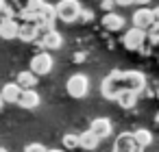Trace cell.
Segmentation results:
<instances>
[{
  "mask_svg": "<svg viewBox=\"0 0 159 152\" xmlns=\"http://www.w3.org/2000/svg\"><path fill=\"white\" fill-rule=\"evenodd\" d=\"M146 89V76L142 72H135V70H129V72H120V70H113L105 76L102 85H100V93L102 98L107 100H116V96L120 91H144Z\"/></svg>",
  "mask_w": 159,
  "mask_h": 152,
  "instance_id": "6da1fadb",
  "label": "cell"
},
{
  "mask_svg": "<svg viewBox=\"0 0 159 152\" xmlns=\"http://www.w3.org/2000/svg\"><path fill=\"white\" fill-rule=\"evenodd\" d=\"M55 20H57V15H55V7L48 5V2H42L39 9L35 11V20H33V22H35V26H37L39 33H46V31L52 28Z\"/></svg>",
  "mask_w": 159,
  "mask_h": 152,
  "instance_id": "7a4b0ae2",
  "label": "cell"
},
{
  "mask_svg": "<svg viewBox=\"0 0 159 152\" xmlns=\"http://www.w3.org/2000/svg\"><path fill=\"white\" fill-rule=\"evenodd\" d=\"M81 11V2L79 0H59L57 7H55V15L61 22H76V15Z\"/></svg>",
  "mask_w": 159,
  "mask_h": 152,
  "instance_id": "3957f363",
  "label": "cell"
},
{
  "mask_svg": "<svg viewBox=\"0 0 159 152\" xmlns=\"http://www.w3.org/2000/svg\"><path fill=\"white\" fill-rule=\"evenodd\" d=\"M66 91H68L72 98H76V100L85 98L87 91H89V80H87V76H85V74H72V76L68 78V83H66Z\"/></svg>",
  "mask_w": 159,
  "mask_h": 152,
  "instance_id": "277c9868",
  "label": "cell"
},
{
  "mask_svg": "<svg viewBox=\"0 0 159 152\" xmlns=\"http://www.w3.org/2000/svg\"><path fill=\"white\" fill-rule=\"evenodd\" d=\"M52 70V57L48 52H37L33 59H31V72L39 78V76H46L48 72Z\"/></svg>",
  "mask_w": 159,
  "mask_h": 152,
  "instance_id": "5b68a950",
  "label": "cell"
},
{
  "mask_svg": "<svg viewBox=\"0 0 159 152\" xmlns=\"http://www.w3.org/2000/svg\"><path fill=\"white\" fill-rule=\"evenodd\" d=\"M146 44V31H142V28H129L126 31V35L122 37V46L126 48V50H139L142 46Z\"/></svg>",
  "mask_w": 159,
  "mask_h": 152,
  "instance_id": "8992f818",
  "label": "cell"
},
{
  "mask_svg": "<svg viewBox=\"0 0 159 152\" xmlns=\"http://www.w3.org/2000/svg\"><path fill=\"white\" fill-rule=\"evenodd\" d=\"M63 46V37L55 31V28H50V31H46V33H42V39H39V48H44V50H59Z\"/></svg>",
  "mask_w": 159,
  "mask_h": 152,
  "instance_id": "52a82bcc",
  "label": "cell"
},
{
  "mask_svg": "<svg viewBox=\"0 0 159 152\" xmlns=\"http://www.w3.org/2000/svg\"><path fill=\"white\" fill-rule=\"evenodd\" d=\"M152 22H155V20H152V9H148V7H139V9L133 13V26H135V28L146 31Z\"/></svg>",
  "mask_w": 159,
  "mask_h": 152,
  "instance_id": "ba28073f",
  "label": "cell"
},
{
  "mask_svg": "<svg viewBox=\"0 0 159 152\" xmlns=\"http://www.w3.org/2000/svg\"><path fill=\"white\" fill-rule=\"evenodd\" d=\"M113 152H142V150L135 145L131 132H122V135H118V139L113 143Z\"/></svg>",
  "mask_w": 159,
  "mask_h": 152,
  "instance_id": "9c48e42d",
  "label": "cell"
},
{
  "mask_svg": "<svg viewBox=\"0 0 159 152\" xmlns=\"http://www.w3.org/2000/svg\"><path fill=\"white\" fill-rule=\"evenodd\" d=\"M89 130H92L98 139H105V137H109V135H111L113 126H111V122H109L107 117H96V119H92Z\"/></svg>",
  "mask_w": 159,
  "mask_h": 152,
  "instance_id": "30bf717a",
  "label": "cell"
},
{
  "mask_svg": "<svg viewBox=\"0 0 159 152\" xmlns=\"http://www.w3.org/2000/svg\"><path fill=\"white\" fill-rule=\"evenodd\" d=\"M18 26H20V22L16 18H2L0 20V37L2 39H16L18 37Z\"/></svg>",
  "mask_w": 159,
  "mask_h": 152,
  "instance_id": "8fae6325",
  "label": "cell"
},
{
  "mask_svg": "<svg viewBox=\"0 0 159 152\" xmlns=\"http://www.w3.org/2000/svg\"><path fill=\"white\" fill-rule=\"evenodd\" d=\"M37 35H39V31H37L35 22H20V26H18V37H16V39H22V41L31 44V41L37 39Z\"/></svg>",
  "mask_w": 159,
  "mask_h": 152,
  "instance_id": "7c38bea8",
  "label": "cell"
},
{
  "mask_svg": "<svg viewBox=\"0 0 159 152\" xmlns=\"http://www.w3.org/2000/svg\"><path fill=\"white\" fill-rule=\"evenodd\" d=\"M16 104H20L22 109H35V106H39V93L35 89H22Z\"/></svg>",
  "mask_w": 159,
  "mask_h": 152,
  "instance_id": "4fadbf2b",
  "label": "cell"
},
{
  "mask_svg": "<svg viewBox=\"0 0 159 152\" xmlns=\"http://www.w3.org/2000/svg\"><path fill=\"white\" fill-rule=\"evenodd\" d=\"M102 28H107V31H111V33H118V31L124 28V18H122L120 13L107 11L105 18H102Z\"/></svg>",
  "mask_w": 159,
  "mask_h": 152,
  "instance_id": "5bb4252c",
  "label": "cell"
},
{
  "mask_svg": "<svg viewBox=\"0 0 159 152\" xmlns=\"http://www.w3.org/2000/svg\"><path fill=\"white\" fill-rule=\"evenodd\" d=\"M20 87L16 85V83H7L2 89H0V98H2L5 102H9V104H16L18 102V98H20Z\"/></svg>",
  "mask_w": 159,
  "mask_h": 152,
  "instance_id": "9a60e30c",
  "label": "cell"
},
{
  "mask_svg": "<svg viewBox=\"0 0 159 152\" xmlns=\"http://www.w3.org/2000/svg\"><path fill=\"white\" fill-rule=\"evenodd\" d=\"M98 137L92 132V130H83V132H79V148H83V150H96L98 148Z\"/></svg>",
  "mask_w": 159,
  "mask_h": 152,
  "instance_id": "2e32d148",
  "label": "cell"
},
{
  "mask_svg": "<svg viewBox=\"0 0 159 152\" xmlns=\"http://www.w3.org/2000/svg\"><path fill=\"white\" fill-rule=\"evenodd\" d=\"M39 80H37V76L31 72V70H26V72H20L18 74V87L20 89H35V85H37Z\"/></svg>",
  "mask_w": 159,
  "mask_h": 152,
  "instance_id": "e0dca14e",
  "label": "cell"
},
{
  "mask_svg": "<svg viewBox=\"0 0 159 152\" xmlns=\"http://www.w3.org/2000/svg\"><path fill=\"white\" fill-rule=\"evenodd\" d=\"M133 135V141H135V145L139 148V150H146L150 143H152V135H150V130H146V128H139V130H135V132H131Z\"/></svg>",
  "mask_w": 159,
  "mask_h": 152,
  "instance_id": "ac0fdd59",
  "label": "cell"
},
{
  "mask_svg": "<svg viewBox=\"0 0 159 152\" xmlns=\"http://www.w3.org/2000/svg\"><path fill=\"white\" fill-rule=\"evenodd\" d=\"M116 102L122 106V109H133L135 102H137V93L135 91H120L116 96Z\"/></svg>",
  "mask_w": 159,
  "mask_h": 152,
  "instance_id": "d6986e66",
  "label": "cell"
},
{
  "mask_svg": "<svg viewBox=\"0 0 159 152\" xmlns=\"http://www.w3.org/2000/svg\"><path fill=\"white\" fill-rule=\"evenodd\" d=\"M61 143H63L66 150H76L79 148V132H66Z\"/></svg>",
  "mask_w": 159,
  "mask_h": 152,
  "instance_id": "ffe728a7",
  "label": "cell"
},
{
  "mask_svg": "<svg viewBox=\"0 0 159 152\" xmlns=\"http://www.w3.org/2000/svg\"><path fill=\"white\" fill-rule=\"evenodd\" d=\"M146 39L152 41V44H159V22H152L146 28Z\"/></svg>",
  "mask_w": 159,
  "mask_h": 152,
  "instance_id": "44dd1931",
  "label": "cell"
},
{
  "mask_svg": "<svg viewBox=\"0 0 159 152\" xmlns=\"http://www.w3.org/2000/svg\"><path fill=\"white\" fill-rule=\"evenodd\" d=\"M94 20V11H89V9H83L81 7V11H79V15H76V22H81V24H87V22H92Z\"/></svg>",
  "mask_w": 159,
  "mask_h": 152,
  "instance_id": "7402d4cb",
  "label": "cell"
},
{
  "mask_svg": "<svg viewBox=\"0 0 159 152\" xmlns=\"http://www.w3.org/2000/svg\"><path fill=\"white\" fill-rule=\"evenodd\" d=\"M24 152H46V148H44L42 143H29V145L24 148Z\"/></svg>",
  "mask_w": 159,
  "mask_h": 152,
  "instance_id": "603a6c76",
  "label": "cell"
},
{
  "mask_svg": "<svg viewBox=\"0 0 159 152\" xmlns=\"http://www.w3.org/2000/svg\"><path fill=\"white\" fill-rule=\"evenodd\" d=\"M100 7H102L105 11H111V9L116 7V2H113V0H102V2H100Z\"/></svg>",
  "mask_w": 159,
  "mask_h": 152,
  "instance_id": "cb8c5ba5",
  "label": "cell"
},
{
  "mask_svg": "<svg viewBox=\"0 0 159 152\" xmlns=\"http://www.w3.org/2000/svg\"><path fill=\"white\" fill-rule=\"evenodd\" d=\"M146 2H148V0H129V5H142V7H144Z\"/></svg>",
  "mask_w": 159,
  "mask_h": 152,
  "instance_id": "d4e9b609",
  "label": "cell"
},
{
  "mask_svg": "<svg viewBox=\"0 0 159 152\" xmlns=\"http://www.w3.org/2000/svg\"><path fill=\"white\" fill-rule=\"evenodd\" d=\"M152 20H155V22H159V7H155V9H152Z\"/></svg>",
  "mask_w": 159,
  "mask_h": 152,
  "instance_id": "484cf974",
  "label": "cell"
},
{
  "mask_svg": "<svg viewBox=\"0 0 159 152\" xmlns=\"http://www.w3.org/2000/svg\"><path fill=\"white\" fill-rule=\"evenodd\" d=\"M155 124H157V126H159V111H157V113H155Z\"/></svg>",
  "mask_w": 159,
  "mask_h": 152,
  "instance_id": "4316f807",
  "label": "cell"
},
{
  "mask_svg": "<svg viewBox=\"0 0 159 152\" xmlns=\"http://www.w3.org/2000/svg\"><path fill=\"white\" fill-rule=\"evenodd\" d=\"M2 106H5V100H2V98H0V111H2Z\"/></svg>",
  "mask_w": 159,
  "mask_h": 152,
  "instance_id": "83f0119b",
  "label": "cell"
},
{
  "mask_svg": "<svg viewBox=\"0 0 159 152\" xmlns=\"http://www.w3.org/2000/svg\"><path fill=\"white\" fill-rule=\"evenodd\" d=\"M2 7H5V0H0V11H2Z\"/></svg>",
  "mask_w": 159,
  "mask_h": 152,
  "instance_id": "f1b7e54d",
  "label": "cell"
},
{
  "mask_svg": "<svg viewBox=\"0 0 159 152\" xmlns=\"http://www.w3.org/2000/svg\"><path fill=\"white\" fill-rule=\"evenodd\" d=\"M46 152H63V150H48V148H46Z\"/></svg>",
  "mask_w": 159,
  "mask_h": 152,
  "instance_id": "f546056e",
  "label": "cell"
},
{
  "mask_svg": "<svg viewBox=\"0 0 159 152\" xmlns=\"http://www.w3.org/2000/svg\"><path fill=\"white\" fill-rule=\"evenodd\" d=\"M0 152H7V148H0Z\"/></svg>",
  "mask_w": 159,
  "mask_h": 152,
  "instance_id": "4dcf8cb0",
  "label": "cell"
},
{
  "mask_svg": "<svg viewBox=\"0 0 159 152\" xmlns=\"http://www.w3.org/2000/svg\"><path fill=\"white\" fill-rule=\"evenodd\" d=\"M157 100H159V89H157Z\"/></svg>",
  "mask_w": 159,
  "mask_h": 152,
  "instance_id": "1f68e13d",
  "label": "cell"
},
{
  "mask_svg": "<svg viewBox=\"0 0 159 152\" xmlns=\"http://www.w3.org/2000/svg\"><path fill=\"white\" fill-rule=\"evenodd\" d=\"M142 152H144V150H142Z\"/></svg>",
  "mask_w": 159,
  "mask_h": 152,
  "instance_id": "d6a6232c",
  "label": "cell"
}]
</instances>
